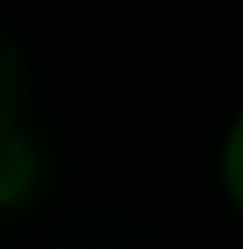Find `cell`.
Returning <instances> with one entry per match:
<instances>
[{
  "label": "cell",
  "mask_w": 243,
  "mask_h": 249,
  "mask_svg": "<svg viewBox=\"0 0 243 249\" xmlns=\"http://www.w3.org/2000/svg\"><path fill=\"white\" fill-rule=\"evenodd\" d=\"M45 188V150L22 122L0 127V216L22 211L28 199Z\"/></svg>",
  "instance_id": "obj_1"
},
{
  "label": "cell",
  "mask_w": 243,
  "mask_h": 249,
  "mask_svg": "<svg viewBox=\"0 0 243 249\" xmlns=\"http://www.w3.org/2000/svg\"><path fill=\"white\" fill-rule=\"evenodd\" d=\"M22 106H28V61H22V50L0 34V127L22 122Z\"/></svg>",
  "instance_id": "obj_2"
},
{
  "label": "cell",
  "mask_w": 243,
  "mask_h": 249,
  "mask_svg": "<svg viewBox=\"0 0 243 249\" xmlns=\"http://www.w3.org/2000/svg\"><path fill=\"white\" fill-rule=\"evenodd\" d=\"M227 188H232V199L243 205V116H238L232 139H227Z\"/></svg>",
  "instance_id": "obj_3"
}]
</instances>
